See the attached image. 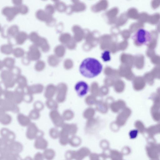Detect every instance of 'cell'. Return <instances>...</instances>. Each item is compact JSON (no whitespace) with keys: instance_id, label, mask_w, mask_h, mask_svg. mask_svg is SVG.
I'll return each mask as SVG.
<instances>
[{"instance_id":"4dcf8cb0","label":"cell","mask_w":160,"mask_h":160,"mask_svg":"<svg viewBox=\"0 0 160 160\" xmlns=\"http://www.w3.org/2000/svg\"><path fill=\"white\" fill-rule=\"evenodd\" d=\"M7 39L8 44L12 46H13L17 44L15 37L9 36Z\"/></svg>"},{"instance_id":"3957f363","label":"cell","mask_w":160,"mask_h":160,"mask_svg":"<svg viewBox=\"0 0 160 160\" xmlns=\"http://www.w3.org/2000/svg\"><path fill=\"white\" fill-rule=\"evenodd\" d=\"M2 13L6 17L7 21H11L16 15L20 13L19 7L15 6L5 7L2 9Z\"/></svg>"},{"instance_id":"e0dca14e","label":"cell","mask_w":160,"mask_h":160,"mask_svg":"<svg viewBox=\"0 0 160 160\" xmlns=\"http://www.w3.org/2000/svg\"><path fill=\"white\" fill-rule=\"evenodd\" d=\"M19 32L18 26L16 24L11 25L8 29V32L9 36L15 37Z\"/></svg>"},{"instance_id":"7c38bea8","label":"cell","mask_w":160,"mask_h":160,"mask_svg":"<svg viewBox=\"0 0 160 160\" xmlns=\"http://www.w3.org/2000/svg\"><path fill=\"white\" fill-rule=\"evenodd\" d=\"M47 61L50 66H56L59 64V58L55 54L51 55L48 56Z\"/></svg>"},{"instance_id":"ac0fdd59","label":"cell","mask_w":160,"mask_h":160,"mask_svg":"<svg viewBox=\"0 0 160 160\" xmlns=\"http://www.w3.org/2000/svg\"><path fill=\"white\" fill-rule=\"evenodd\" d=\"M65 52L64 47L62 45H58L54 48L55 55L58 58L62 57L64 55Z\"/></svg>"},{"instance_id":"8992f818","label":"cell","mask_w":160,"mask_h":160,"mask_svg":"<svg viewBox=\"0 0 160 160\" xmlns=\"http://www.w3.org/2000/svg\"><path fill=\"white\" fill-rule=\"evenodd\" d=\"M26 136L30 139L42 138L43 136V132L38 130L36 126L34 125L30 126L27 132Z\"/></svg>"},{"instance_id":"ffe728a7","label":"cell","mask_w":160,"mask_h":160,"mask_svg":"<svg viewBox=\"0 0 160 160\" xmlns=\"http://www.w3.org/2000/svg\"><path fill=\"white\" fill-rule=\"evenodd\" d=\"M40 37L38 34L36 32H31L28 35V38L29 40L33 43H36L39 39Z\"/></svg>"},{"instance_id":"74e56055","label":"cell","mask_w":160,"mask_h":160,"mask_svg":"<svg viewBox=\"0 0 160 160\" xmlns=\"http://www.w3.org/2000/svg\"><path fill=\"white\" fill-rule=\"evenodd\" d=\"M23 160H32V159L30 157H26Z\"/></svg>"},{"instance_id":"8fae6325","label":"cell","mask_w":160,"mask_h":160,"mask_svg":"<svg viewBox=\"0 0 160 160\" xmlns=\"http://www.w3.org/2000/svg\"><path fill=\"white\" fill-rule=\"evenodd\" d=\"M49 14L46 13L45 11L40 9L35 12V16L39 20L45 22L48 18Z\"/></svg>"},{"instance_id":"52a82bcc","label":"cell","mask_w":160,"mask_h":160,"mask_svg":"<svg viewBox=\"0 0 160 160\" xmlns=\"http://www.w3.org/2000/svg\"><path fill=\"white\" fill-rule=\"evenodd\" d=\"M90 154L89 150L86 148H82L77 151H75L74 159L76 160H82Z\"/></svg>"},{"instance_id":"6da1fadb","label":"cell","mask_w":160,"mask_h":160,"mask_svg":"<svg viewBox=\"0 0 160 160\" xmlns=\"http://www.w3.org/2000/svg\"><path fill=\"white\" fill-rule=\"evenodd\" d=\"M103 66L97 59L88 58L82 62L79 68L80 73L84 76L92 78L98 76L102 72Z\"/></svg>"},{"instance_id":"ba28073f","label":"cell","mask_w":160,"mask_h":160,"mask_svg":"<svg viewBox=\"0 0 160 160\" xmlns=\"http://www.w3.org/2000/svg\"><path fill=\"white\" fill-rule=\"evenodd\" d=\"M17 44L21 45L28 38V35L24 31H19L15 37Z\"/></svg>"},{"instance_id":"f1b7e54d","label":"cell","mask_w":160,"mask_h":160,"mask_svg":"<svg viewBox=\"0 0 160 160\" xmlns=\"http://www.w3.org/2000/svg\"><path fill=\"white\" fill-rule=\"evenodd\" d=\"M139 134V131L137 129H134L131 130L129 132V135L131 139L136 138Z\"/></svg>"},{"instance_id":"836d02e7","label":"cell","mask_w":160,"mask_h":160,"mask_svg":"<svg viewBox=\"0 0 160 160\" xmlns=\"http://www.w3.org/2000/svg\"><path fill=\"white\" fill-rule=\"evenodd\" d=\"M91 160H100L99 155L95 153H92L90 155Z\"/></svg>"},{"instance_id":"484cf974","label":"cell","mask_w":160,"mask_h":160,"mask_svg":"<svg viewBox=\"0 0 160 160\" xmlns=\"http://www.w3.org/2000/svg\"><path fill=\"white\" fill-rule=\"evenodd\" d=\"M8 26L7 25H4L1 28V34L2 37L3 38H8Z\"/></svg>"},{"instance_id":"e575fe53","label":"cell","mask_w":160,"mask_h":160,"mask_svg":"<svg viewBox=\"0 0 160 160\" xmlns=\"http://www.w3.org/2000/svg\"><path fill=\"white\" fill-rule=\"evenodd\" d=\"M12 2L14 6H19L22 4V0H13Z\"/></svg>"},{"instance_id":"d6986e66","label":"cell","mask_w":160,"mask_h":160,"mask_svg":"<svg viewBox=\"0 0 160 160\" xmlns=\"http://www.w3.org/2000/svg\"><path fill=\"white\" fill-rule=\"evenodd\" d=\"M12 54L16 58L23 57L25 54L24 49L20 47H16L13 49Z\"/></svg>"},{"instance_id":"f546056e","label":"cell","mask_w":160,"mask_h":160,"mask_svg":"<svg viewBox=\"0 0 160 160\" xmlns=\"http://www.w3.org/2000/svg\"><path fill=\"white\" fill-rule=\"evenodd\" d=\"M75 151L69 150L67 151L65 155V157L67 160H72L74 159Z\"/></svg>"},{"instance_id":"2e32d148","label":"cell","mask_w":160,"mask_h":160,"mask_svg":"<svg viewBox=\"0 0 160 160\" xmlns=\"http://www.w3.org/2000/svg\"><path fill=\"white\" fill-rule=\"evenodd\" d=\"M109 157L111 160H122V154L119 151L110 150Z\"/></svg>"},{"instance_id":"8d00e7d4","label":"cell","mask_w":160,"mask_h":160,"mask_svg":"<svg viewBox=\"0 0 160 160\" xmlns=\"http://www.w3.org/2000/svg\"><path fill=\"white\" fill-rule=\"evenodd\" d=\"M0 65H1V68L2 69V67L4 66L3 61L1 60L0 62Z\"/></svg>"},{"instance_id":"cb8c5ba5","label":"cell","mask_w":160,"mask_h":160,"mask_svg":"<svg viewBox=\"0 0 160 160\" xmlns=\"http://www.w3.org/2000/svg\"><path fill=\"white\" fill-rule=\"evenodd\" d=\"M55 10L54 5L51 4H47L44 8V11L46 13L52 15L55 13Z\"/></svg>"},{"instance_id":"9a60e30c","label":"cell","mask_w":160,"mask_h":160,"mask_svg":"<svg viewBox=\"0 0 160 160\" xmlns=\"http://www.w3.org/2000/svg\"><path fill=\"white\" fill-rule=\"evenodd\" d=\"M44 158L47 160H52L55 156V151L51 149H46L43 154Z\"/></svg>"},{"instance_id":"4fadbf2b","label":"cell","mask_w":160,"mask_h":160,"mask_svg":"<svg viewBox=\"0 0 160 160\" xmlns=\"http://www.w3.org/2000/svg\"><path fill=\"white\" fill-rule=\"evenodd\" d=\"M4 66L10 69L14 66L15 63V59L10 57L5 58L2 61Z\"/></svg>"},{"instance_id":"44dd1931","label":"cell","mask_w":160,"mask_h":160,"mask_svg":"<svg viewBox=\"0 0 160 160\" xmlns=\"http://www.w3.org/2000/svg\"><path fill=\"white\" fill-rule=\"evenodd\" d=\"M54 6L55 9L59 12H62L63 11L65 8V5L64 3L59 1H54Z\"/></svg>"},{"instance_id":"30bf717a","label":"cell","mask_w":160,"mask_h":160,"mask_svg":"<svg viewBox=\"0 0 160 160\" xmlns=\"http://www.w3.org/2000/svg\"><path fill=\"white\" fill-rule=\"evenodd\" d=\"M7 130H4L2 132V136L3 139L8 142H14L15 136L13 133Z\"/></svg>"},{"instance_id":"7a4b0ae2","label":"cell","mask_w":160,"mask_h":160,"mask_svg":"<svg viewBox=\"0 0 160 160\" xmlns=\"http://www.w3.org/2000/svg\"><path fill=\"white\" fill-rule=\"evenodd\" d=\"M152 37L150 32L143 28L138 29L132 37L133 39L138 46L147 45L152 41Z\"/></svg>"},{"instance_id":"277c9868","label":"cell","mask_w":160,"mask_h":160,"mask_svg":"<svg viewBox=\"0 0 160 160\" xmlns=\"http://www.w3.org/2000/svg\"><path fill=\"white\" fill-rule=\"evenodd\" d=\"M26 56L30 60H38L41 56V54L38 47L33 43L29 48V50L26 53Z\"/></svg>"},{"instance_id":"5b68a950","label":"cell","mask_w":160,"mask_h":160,"mask_svg":"<svg viewBox=\"0 0 160 160\" xmlns=\"http://www.w3.org/2000/svg\"><path fill=\"white\" fill-rule=\"evenodd\" d=\"M75 90L79 97H83L88 93L89 90V87L85 82L80 81L75 85Z\"/></svg>"},{"instance_id":"5bb4252c","label":"cell","mask_w":160,"mask_h":160,"mask_svg":"<svg viewBox=\"0 0 160 160\" xmlns=\"http://www.w3.org/2000/svg\"><path fill=\"white\" fill-rule=\"evenodd\" d=\"M13 49L12 46L8 44H2L1 47V52L6 55H9L12 53Z\"/></svg>"},{"instance_id":"83f0119b","label":"cell","mask_w":160,"mask_h":160,"mask_svg":"<svg viewBox=\"0 0 160 160\" xmlns=\"http://www.w3.org/2000/svg\"><path fill=\"white\" fill-rule=\"evenodd\" d=\"M50 135L53 139H56L59 137V133L55 129H52L50 132Z\"/></svg>"},{"instance_id":"9c48e42d","label":"cell","mask_w":160,"mask_h":160,"mask_svg":"<svg viewBox=\"0 0 160 160\" xmlns=\"http://www.w3.org/2000/svg\"><path fill=\"white\" fill-rule=\"evenodd\" d=\"M48 146V142L42 137L36 139L35 142L34 147L37 149H46Z\"/></svg>"},{"instance_id":"d590c367","label":"cell","mask_w":160,"mask_h":160,"mask_svg":"<svg viewBox=\"0 0 160 160\" xmlns=\"http://www.w3.org/2000/svg\"><path fill=\"white\" fill-rule=\"evenodd\" d=\"M62 24L61 23H59L56 26V31L59 33L61 32L62 30Z\"/></svg>"},{"instance_id":"1f68e13d","label":"cell","mask_w":160,"mask_h":160,"mask_svg":"<svg viewBox=\"0 0 160 160\" xmlns=\"http://www.w3.org/2000/svg\"><path fill=\"white\" fill-rule=\"evenodd\" d=\"M44 158L43 154L39 152L35 155L34 160H43Z\"/></svg>"},{"instance_id":"4316f807","label":"cell","mask_w":160,"mask_h":160,"mask_svg":"<svg viewBox=\"0 0 160 160\" xmlns=\"http://www.w3.org/2000/svg\"><path fill=\"white\" fill-rule=\"evenodd\" d=\"M20 13L21 14H25L28 11L29 9L28 6L24 4H22L19 6Z\"/></svg>"},{"instance_id":"d4e9b609","label":"cell","mask_w":160,"mask_h":160,"mask_svg":"<svg viewBox=\"0 0 160 160\" xmlns=\"http://www.w3.org/2000/svg\"><path fill=\"white\" fill-rule=\"evenodd\" d=\"M45 66V62L41 60H38L35 64V68L37 71H40L43 69Z\"/></svg>"},{"instance_id":"7402d4cb","label":"cell","mask_w":160,"mask_h":160,"mask_svg":"<svg viewBox=\"0 0 160 160\" xmlns=\"http://www.w3.org/2000/svg\"><path fill=\"white\" fill-rule=\"evenodd\" d=\"M81 139L75 137L69 139V143L73 147H77L81 143Z\"/></svg>"},{"instance_id":"603a6c76","label":"cell","mask_w":160,"mask_h":160,"mask_svg":"<svg viewBox=\"0 0 160 160\" xmlns=\"http://www.w3.org/2000/svg\"><path fill=\"white\" fill-rule=\"evenodd\" d=\"M56 22V20L52 15L49 14L48 18L45 21L46 24L49 26H54Z\"/></svg>"},{"instance_id":"d6a6232c","label":"cell","mask_w":160,"mask_h":160,"mask_svg":"<svg viewBox=\"0 0 160 160\" xmlns=\"http://www.w3.org/2000/svg\"><path fill=\"white\" fill-rule=\"evenodd\" d=\"M30 61L26 56L22 57L21 59L22 63L24 65H28L30 63Z\"/></svg>"}]
</instances>
